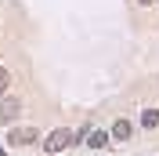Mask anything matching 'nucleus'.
Instances as JSON below:
<instances>
[{"label": "nucleus", "mask_w": 159, "mask_h": 156, "mask_svg": "<svg viewBox=\"0 0 159 156\" xmlns=\"http://www.w3.org/2000/svg\"><path fill=\"white\" fill-rule=\"evenodd\" d=\"M72 142H76V134H72L69 127H58V131H51V134L43 138V153L54 156V153H61V149H69Z\"/></svg>", "instance_id": "1"}, {"label": "nucleus", "mask_w": 159, "mask_h": 156, "mask_svg": "<svg viewBox=\"0 0 159 156\" xmlns=\"http://www.w3.org/2000/svg\"><path fill=\"white\" fill-rule=\"evenodd\" d=\"M36 138H40V134H36V127H18V131H11V138H7V142L22 149V145H33Z\"/></svg>", "instance_id": "2"}, {"label": "nucleus", "mask_w": 159, "mask_h": 156, "mask_svg": "<svg viewBox=\"0 0 159 156\" xmlns=\"http://www.w3.org/2000/svg\"><path fill=\"white\" fill-rule=\"evenodd\" d=\"M18 113H22V102H18V98H4V102H0V124H11Z\"/></svg>", "instance_id": "3"}, {"label": "nucleus", "mask_w": 159, "mask_h": 156, "mask_svg": "<svg viewBox=\"0 0 159 156\" xmlns=\"http://www.w3.org/2000/svg\"><path fill=\"white\" fill-rule=\"evenodd\" d=\"M83 142H87L90 149H105V145L112 142V138L105 134V131H87V134H83Z\"/></svg>", "instance_id": "4"}, {"label": "nucleus", "mask_w": 159, "mask_h": 156, "mask_svg": "<svg viewBox=\"0 0 159 156\" xmlns=\"http://www.w3.org/2000/svg\"><path fill=\"white\" fill-rule=\"evenodd\" d=\"M130 131H134V127H130V120H116L109 138H119V142H123V138H130Z\"/></svg>", "instance_id": "5"}, {"label": "nucleus", "mask_w": 159, "mask_h": 156, "mask_svg": "<svg viewBox=\"0 0 159 156\" xmlns=\"http://www.w3.org/2000/svg\"><path fill=\"white\" fill-rule=\"evenodd\" d=\"M141 124L148 127V131H152V127H159V113H156V109H145V113H141Z\"/></svg>", "instance_id": "6"}, {"label": "nucleus", "mask_w": 159, "mask_h": 156, "mask_svg": "<svg viewBox=\"0 0 159 156\" xmlns=\"http://www.w3.org/2000/svg\"><path fill=\"white\" fill-rule=\"evenodd\" d=\"M7 87H11V73H7V69H0V98H4Z\"/></svg>", "instance_id": "7"}, {"label": "nucleus", "mask_w": 159, "mask_h": 156, "mask_svg": "<svg viewBox=\"0 0 159 156\" xmlns=\"http://www.w3.org/2000/svg\"><path fill=\"white\" fill-rule=\"evenodd\" d=\"M138 4H141V7H152V4H156V0H138Z\"/></svg>", "instance_id": "8"}, {"label": "nucleus", "mask_w": 159, "mask_h": 156, "mask_svg": "<svg viewBox=\"0 0 159 156\" xmlns=\"http://www.w3.org/2000/svg\"><path fill=\"white\" fill-rule=\"evenodd\" d=\"M0 153H4V145H0Z\"/></svg>", "instance_id": "9"}]
</instances>
